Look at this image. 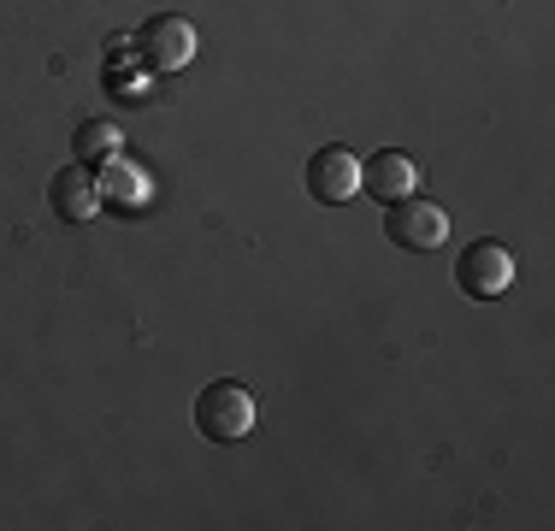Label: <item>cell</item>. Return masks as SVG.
Instances as JSON below:
<instances>
[{
	"mask_svg": "<svg viewBox=\"0 0 555 531\" xmlns=\"http://www.w3.org/2000/svg\"><path fill=\"white\" fill-rule=\"evenodd\" d=\"M195 431L207 443H243L255 431V396L236 378H214L202 396H195Z\"/></svg>",
	"mask_w": 555,
	"mask_h": 531,
	"instance_id": "1",
	"label": "cell"
},
{
	"mask_svg": "<svg viewBox=\"0 0 555 531\" xmlns=\"http://www.w3.org/2000/svg\"><path fill=\"white\" fill-rule=\"evenodd\" d=\"M385 236L396 248H408V255H431L449 236V212L420 202V195H402V202H390V212H385Z\"/></svg>",
	"mask_w": 555,
	"mask_h": 531,
	"instance_id": "2",
	"label": "cell"
},
{
	"mask_svg": "<svg viewBox=\"0 0 555 531\" xmlns=\"http://www.w3.org/2000/svg\"><path fill=\"white\" fill-rule=\"evenodd\" d=\"M455 284L467 289V296L491 301V296H502V289L514 284V255H508L502 243H491V236H479V243L461 248V260H455Z\"/></svg>",
	"mask_w": 555,
	"mask_h": 531,
	"instance_id": "3",
	"label": "cell"
},
{
	"mask_svg": "<svg viewBox=\"0 0 555 531\" xmlns=\"http://www.w3.org/2000/svg\"><path fill=\"white\" fill-rule=\"evenodd\" d=\"M137 60L149 65V72H183V65L195 60V24L190 18H149L137 30Z\"/></svg>",
	"mask_w": 555,
	"mask_h": 531,
	"instance_id": "4",
	"label": "cell"
},
{
	"mask_svg": "<svg viewBox=\"0 0 555 531\" xmlns=\"http://www.w3.org/2000/svg\"><path fill=\"white\" fill-rule=\"evenodd\" d=\"M308 195L320 207H337V202H349V195H361V159H354L349 148H313Z\"/></svg>",
	"mask_w": 555,
	"mask_h": 531,
	"instance_id": "5",
	"label": "cell"
},
{
	"mask_svg": "<svg viewBox=\"0 0 555 531\" xmlns=\"http://www.w3.org/2000/svg\"><path fill=\"white\" fill-rule=\"evenodd\" d=\"M48 207H54L65 224L95 219V212H101V183H95V171H89L83 159H77V166H60L54 178H48Z\"/></svg>",
	"mask_w": 555,
	"mask_h": 531,
	"instance_id": "6",
	"label": "cell"
},
{
	"mask_svg": "<svg viewBox=\"0 0 555 531\" xmlns=\"http://www.w3.org/2000/svg\"><path fill=\"white\" fill-rule=\"evenodd\" d=\"M361 195H373V202H402V195H414V159L408 154H373L361 166Z\"/></svg>",
	"mask_w": 555,
	"mask_h": 531,
	"instance_id": "7",
	"label": "cell"
},
{
	"mask_svg": "<svg viewBox=\"0 0 555 531\" xmlns=\"http://www.w3.org/2000/svg\"><path fill=\"white\" fill-rule=\"evenodd\" d=\"M95 183H101V207H125V212L149 207V195H154L149 171H137V166H130V159H107Z\"/></svg>",
	"mask_w": 555,
	"mask_h": 531,
	"instance_id": "8",
	"label": "cell"
},
{
	"mask_svg": "<svg viewBox=\"0 0 555 531\" xmlns=\"http://www.w3.org/2000/svg\"><path fill=\"white\" fill-rule=\"evenodd\" d=\"M118 142H125V137H118V125H107V118H83L72 148H77L83 166H89V159H101V166H107V159H118Z\"/></svg>",
	"mask_w": 555,
	"mask_h": 531,
	"instance_id": "9",
	"label": "cell"
}]
</instances>
